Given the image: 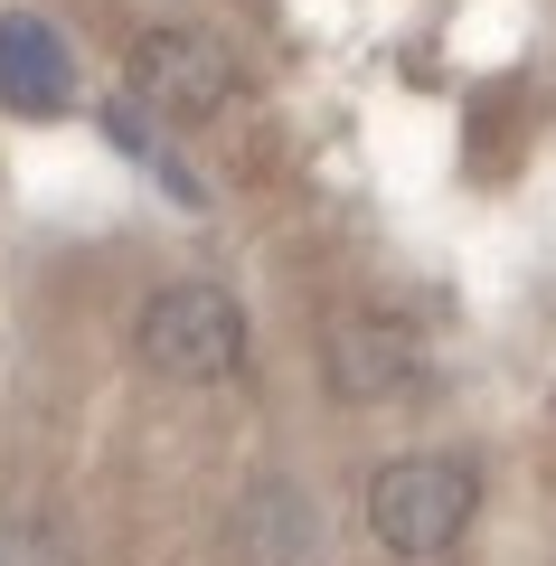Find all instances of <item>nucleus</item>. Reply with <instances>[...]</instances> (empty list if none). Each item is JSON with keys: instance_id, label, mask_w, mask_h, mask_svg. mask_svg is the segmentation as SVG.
Returning <instances> with one entry per match:
<instances>
[{"instance_id": "obj_1", "label": "nucleus", "mask_w": 556, "mask_h": 566, "mask_svg": "<svg viewBox=\"0 0 556 566\" xmlns=\"http://www.w3.org/2000/svg\"><path fill=\"white\" fill-rule=\"evenodd\" d=\"M481 510V472L462 453H397L368 472V538L387 557H443Z\"/></svg>"}, {"instance_id": "obj_2", "label": "nucleus", "mask_w": 556, "mask_h": 566, "mask_svg": "<svg viewBox=\"0 0 556 566\" xmlns=\"http://www.w3.org/2000/svg\"><path fill=\"white\" fill-rule=\"evenodd\" d=\"M133 359L170 387H218L245 368V312L218 283H160L133 322Z\"/></svg>"}, {"instance_id": "obj_3", "label": "nucleus", "mask_w": 556, "mask_h": 566, "mask_svg": "<svg viewBox=\"0 0 556 566\" xmlns=\"http://www.w3.org/2000/svg\"><path fill=\"white\" fill-rule=\"evenodd\" d=\"M123 85H133V104H151L160 123H218L227 104L245 95V66L227 39H208V29H141L133 57H123Z\"/></svg>"}, {"instance_id": "obj_4", "label": "nucleus", "mask_w": 556, "mask_h": 566, "mask_svg": "<svg viewBox=\"0 0 556 566\" xmlns=\"http://www.w3.org/2000/svg\"><path fill=\"white\" fill-rule=\"evenodd\" d=\"M416 368H424L416 331L387 322V312H339V322L321 331V378L349 406H378V397H397V387H416Z\"/></svg>"}, {"instance_id": "obj_5", "label": "nucleus", "mask_w": 556, "mask_h": 566, "mask_svg": "<svg viewBox=\"0 0 556 566\" xmlns=\"http://www.w3.org/2000/svg\"><path fill=\"white\" fill-rule=\"evenodd\" d=\"M0 104L20 123H57L76 104V57H66V39L39 10H10L0 20Z\"/></svg>"}, {"instance_id": "obj_6", "label": "nucleus", "mask_w": 556, "mask_h": 566, "mask_svg": "<svg viewBox=\"0 0 556 566\" xmlns=\"http://www.w3.org/2000/svg\"><path fill=\"white\" fill-rule=\"evenodd\" d=\"M237 557L245 566H302L312 557V501L293 482H245L237 501Z\"/></svg>"}, {"instance_id": "obj_7", "label": "nucleus", "mask_w": 556, "mask_h": 566, "mask_svg": "<svg viewBox=\"0 0 556 566\" xmlns=\"http://www.w3.org/2000/svg\"><path fill=\"white\" fill-rule=\"evenodd\" d=\"M0 566H85V538H76L66 510L10 501V510H0Z\"/></svg>"}]
</instances>
